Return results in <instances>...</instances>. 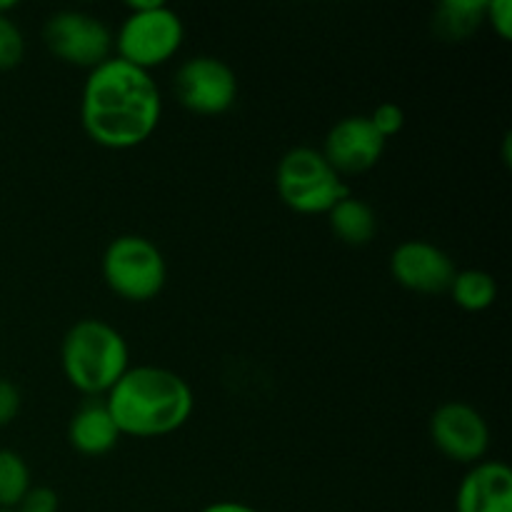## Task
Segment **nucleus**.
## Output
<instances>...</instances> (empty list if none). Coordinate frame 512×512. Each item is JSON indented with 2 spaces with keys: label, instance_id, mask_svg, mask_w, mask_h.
Listing matches in <instances>:
<instances>
[{
  "label": "nucleus",
  "instance_id": "obj_1",
  "mask_svg": "<svg viewBox=\"0 0 512 512\" xmlns=\"http://www.w3.org/2000/svg\"><path fill=\"white\" fill-rule=\"evenodd\" d=\"M163 115V95L148 70L108 58L88 70L80 95V123L93 143L110 150L143 145Z\"/></svg>",
  "mask_w": 512,
  "mask_h": 512
},
{
  "label": "nucleus",
  "instance_id": "obj_2",
  "mask_svg": "<svg viewBox=\"0 0 512 512\" xmlns=\"http://www.w3.org/2000/svg\"><path fill=\"white\" fill-rule=\"evenodd\" d=\"M120 435L163 438L190 420L195 408L193 388L183 375L158 365H130L105 395Z\"/></svg>",
  "mask_w": 512,
  "mask_h": 512
},
{
  "label": "nucleus",
  "instance_id": "obj_3",
  "mask_svg": "<svg viewBox=\"0 0 512 512\" xmlns=\"http://www.w3.org/2000/svg\"><path fill=\"white\" fill-rule=\"evenodd\" d=\"M63 375L78 393L105 398L130 368V348L118 328L100 318L73 323L60 345Z\"/></svg>",
  "mask_w": 512,
  "mask_h": 512
},
{
  "label": "nucleus",
  "instance_id": "obj_4",
  "mask_svg": "<svg viewBox=\"0 0 512 512\" xmlns=\"http://www.w3.org/2000/svg\"><path fill=\"white\" fill-rule=\"evenodd\" d=\"M183 38L185 25L170 5L163 0H130L128 15L113 38L115 58L150 73L178 53Z\"/></svg>",
  "mask_w": 512,
  "mask_h": 512
},
{
  "label": "nucleus",
  "instance_id": "obj_5",
  "mask_svg": "<svg viewBox=\"0 0 512 512\" xmlns=\"http://www.w3.org/2000/svg\"><path fill=\"white\" fill-rule=\"evenodd\" d=\"M275 188L290 210L303 215H328L343 198L353 195L343 175L335 173L320 150L298 145L280 158Z\"/></svg>",
  "mask_w": 512,
  "mask_h": 512
},
{
  "label": "nucleus",
  "instance_id": "obj_6",
  "mask_svg": "<svg viewBox=\"0 0 512 512\" xmlns=\"http://www.w3.org/2000/svg\"><path fill=\"white\" fill-rule=\"evenodd\" d=\"M100 270L105 285L130 303H148L158 298L168 280V263L158 245L135 233L110 240L100 260Z\"/></svg>",
  "mask_w": 512,
  "mask_h": 512
},
{
  "label": "nucleus",
  "instance_id": "obj_7",
  "mask_svg": "<svg viewBox=\"0 0 512 512\" xmlns=\"http://www.w3.org/2000/svg\"><path fill=\"white\" fill-rule=\"evenodd\" d=\"M43 40L50 53L75 68L93 70L113 58V33L95 15L83 10H58L43 25Z\"/></svg>",
  "mask_w": 512,
  "mask_h": 512
},
{
  "label": "nucleus",
  "instance_id": "obj_8",
  "mask_svg": "<svg viewBox=\"0 0 512 512\" xmlns=\"http://www.w3.org/2000/svg\"><path fill=\"white\" fill-rule=\"evenodd\" d=\"M173 90L190 113L220 115L233 108L238 98V75L215 55H195L175 70Z\"/></svg>",
  "mask_w": 512,
  "mask_h": 512
},
{
  "label": "nucleus",
  "instance_id": "obj_9",
  "mask_svg": "<svg viewBox=\"0 0 512 512\" xmlns=\"http://www.w3.org/2000/svg\"><path fill=\"white\" fill-rule=\"evenodd\" d=\"M430 440L445 458L475 465L490 448L488 420L463 400H450L430 415Z\"/></svg>",
  "mask_w": 512,
  "mask_h": 512
},
{
  "label": "nucleus",
  "instance_id": "obj_10",
  "mask_svg": "<svg viewBox=\"0 0 512 512\" xmlns=\"http://www.w3.org/2000/svg\"><path fill=\"white\" fill-rule=\"evenodd\" d=\"M385 143L368 115H348L328 130L320 153L338 175H358L383 158Z\"/></svg>",
  "mask_w": 512,
  "mask_h": 512
},
{
  "label": "nucleus",
  "instance_id": "obj_11",
  "mask_svg": "<svg viewBox=\"0 0 512 512\" xmlns=\"http://www.w3.org/2000/svg\"><path fill=\"white\" fill-rule=\"evenodd\" d=\"M390 273L413 293H445L455 278V263L430 240H405L390 255Z\"/></svg>",
  "mask_w": 512,
  "mask_h": 512
},
{
  "label": "nucleus",
  "instance_id": "obj_12",
  "mask_svg": "<svg viewBox=\"0 0 512 512\" xmlns=\"http://www.w3.org/2000/svg\"><path fill=\"white\" fill-rule=\"evenodd\" d=\"M455 512H512V470L503 460H480L463 475Z\"/></svg>",
  "mask_w": 512,
  "mask_h": 512
},
{
  "label": "nucleus",
  "instance_id": "obj_13",
  "mask_svg": "<svg viewBox=\"0 0 512 512\" xmlns=\"http://www.w3.org/2000/svg\"><path fill=\"white\" fill-rule=\"evenodd\" d=\"M120 430L110 415L105 398H88L75 408L73 418L68 423V443L78 450L80 455H98L110 453L118 445Z\"/></svg>",
  "mask_w": 512,
  "mask_h": 512
},
{
  "label": "nucleus",
  "instance_id": "obj_14",
  "mask_svg": "<svg viewBox=\"0 0 512 512\" xmlns=\"http://www.w3.org/2000/svg\"><path fill=\"white\" fill-rule=\"evenodd\" d=\"M330 230L348 245H365L378 233L375 210L365 200L348 195L328 213Z\"/></svg>",
  "mask_w": 512,
  "mask_h": 512
},
{
  "label": "nucleus",
  "instance_id": "obj_15",
  "mask_svg": "<svg viewBox=\"0 0 512 512\" xmlns=\"http://www.w3.org/2000/svg\"><path fill=\"white\" fill-rule=\"evenodd\" d=\"M488 0H445L433 18L435 33L443 40H465L485 23Z\"/></svg>",
  "mask_w": 512,
  "mask_h": 512
},
{
  "label": "nucleus",
  "instance_id": "obj_16",
  "mask_svg": "<svg viewBox=\"0 0 512 512\" xmlns=\"http://www.w3.org/2000/svg\"><path fill=\"white\" fill-rule=\"evenodd\" d=\"M448 290L453 295L455 305L468 310V313L488 310L495 303V298H498V283H495V278L478 268L458 270Z\"/></svg>",
  "mask_w": 512,
  "mask_h": 512
},
{
  "label": "nucleus",
  "instance_id": "obj_17",
  "mask_svg": "<svg viewBox=\"0 0 512 512\" xmlns=\"http://www.w3.org/2000/svg\"><path fill=\"white\" fill-rule=\"evenodd\" d=\"M33 485L30 480V468L15 450H0V508L15 510L28 488Z\"/></svg>",
  "mask_w": 512,
  "mask_h": 512
},
{
  "label": "nucleus",
  "instance_id": "obj_18",
  "mask_svg": "<svg viewBox=\"0 0 512 512\" xmlns=\"http://www.w3.org/2000/svg\"><path fill=\"white\" fill-rule=\"evenodd\" d=\"M25 55L23 30L10 15H0V70L18 68Z\"/></svg>",
  "mask_w": 512,
  "mask_h": 512
},
{
  "label": "nucleus",
  "instance_id": "obj_19",
  "mask_svg": "<svg viewBox=\"0 0 512 512\" xmlns=\"http://www.w3.org/2000/svg\"><path fill=\"white\" fill-rule=\"evenodd\" d=\"M373 128L383 135L385 140L398 135L405 125V110L398 103H380L373 113L368 115Z\"/></svg>",
  "mask_w": 512,
  "mask_h": 512
},
{
  "label": "nucleus",
  "instance_id": "obj_20",
  "mask_svg": "<svg viewBox=\"0 0 512 512\" xmlns=\"http://www.w3.org/2000/svg\"><path fill=\"white\" fill-rule=\"evenodd\" d=\"M58 493L48 485H30L28 493L15 505V512H58Z\"/></svg>",
  "mask_w": 512,
  "mask_h": 512
},
{
  "label": "nucleus",
  "instance_id": "obj_21",
  "mask_svg": "<svg viewBox=\"0 0 512 512\" xmlns=\"http://www.w3.org/2000/svg\"><path fill=\"white\" fill-rule=\"evenodd\" d=\"M485 20L493 25L495 33L503 40L512 38V3L510 0H488L485 5Z\"/></svg>",
  "mask_w": 512,
  "mask_h": 512
},
{
  "label": "nucleus",
  "instance_id": "obj_22",
  "mask_svg": "<svg viewBox=\"0 0 512 512\" xmlns=\"http://www.w3.org/2000/svg\"><path fill=\"white\" fill-rule=\"evenodd\" d=\"M20 390L10 380L0 378V428L13 423L20 413Z\"/></svg>",
  "mask_w": 512,
  "mask_h": 512
},
{
  "label": "nucleus",
  "instance_id": "obj_23",
  "mask_svg": "<svg viewBox=\"0 0 512 512\" xmlns=\"http://www.w3.org/2000/svg\"><path fill=\"white\" fill-rule=\"evenodd\" d=\"M200 512H260V510H255L253 505L238 503V500H220V503L205 505Z\"/></svg>",
  "mask_w": 512,
  "mask_h": 512
},
{
  "label": "nucleus",
  "instance_id": "obj_24",
  "mask_svg": "<svg viewBox=\"0 0 512 512\" xmlns=\"http://www.w3.org/2000/svg\"><path fill=\"white\" fill-rule=\"evenodd\" d=\"M15 0H0V15H8L10 10H15Z\"/></svg>",
  "mask_w": 512,
  "mask_h": 512
},
{
  "label": "nucleus",
  "instance_id": "obj_25",
  "mask_svg": "<svg viewBox=\"0 0 512 512\" xmlns=\"http://www.w3.org/2000/svg\"><path fill=\"white\" fill-rule=\"evenodd\" d=\"M0 512H15V510H3V508H0Z\"/></svg>",
  "mask_w": 512,
  "mask_h": 512
}]
</instances>
